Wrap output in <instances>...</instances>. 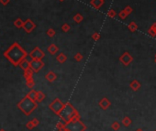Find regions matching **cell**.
I'll use <instances>...</instances> for the list:
<instances>
[{
	"label": "cell",
	"instance_id": "cell-19",
	"mask_svg": "<svg viewBox=\"0 0 156 131\" xmlns=\"http://www.w3.org/2000/svg\"><path fill=\"white\" fill-rule=\"evenodd\" d=\"M23 23H24V21L19 17V19H17L15 21H14V26L18 28H21L23 27Z\"/></svg>",
	"mask_w": 156,
	"mask_h": 131
},
{
	"label": "cell",
	"instance_id": "cell-38",
	"mask_svg": "<svg viewBox=\"0 0 156 131\" xmlns=\"http://www.w3.org/2000/svg\"><path fill=\"white\" fill-rule=\"evenodd\" d=\"M0 131H6V130H5L4 128H1V129H0Z\"/></svg>",
	"mask_w": 156,
	"mask_h": 131
},
{
	"label": "cell",
	"instance_id": "cell-36",
	"mask_svg": "<svg viewBox=\"0 0 156 131\" xmlns=\"http://www.w3.org/2000/svg\"><path fill=\"white\" fill-rule=\"evenodd\" d=\"M112 127H113V128H114V129H118V128H119V126H118V124H117V123L113 124Z\"/></svg>",
	"mask_w": 156,
	"mask_h": 131
},
{
	"label": "cell",
	"instance_id": "cell-16",
	"mask_svg": "<svg viewBox=\"0 0 156 131\" xmlns=\"http://www.w3.org/2000/svg\"><path fill=\"white\" fill-rule=\"evenodd\" d=\"M26 85L28 88H33L35 86V80L33 79V77H30L28 79H26Z\"/></svg>",
	"mask_w": 156,
	"mask_h": 131
},
{
	"label": "cell",
	"instance_id": "cell-25",
	"mask_svg": "<svg viewBox=\"0 0 156 131\" xmlns=\"http://www.w3.org/2000/svg\"><path fill=\"white\" fill-rule=\"evenodd\" d=\"M47 35L49 36V37H51V38H53V37H54L55 36V34H56V31H55L53 28H49V29L47 30Z\"/></svg>",
	"mask_w": 156,
	"mask_h": 131
},
{
	"label": "cell",
	"instance_id": "cell-11",
	"mask_svg": "<svg viewBox=\"0 0 156 131\" xmlns=\"http://www.w3.org/2000/svg\"><path fill=\"white\" fill-rule=\"evenodd\" d=\"M45 78H46V80H47L48 82H54V81L57 79V74L54 73V72L50 71L49 73H48L47 74L45 75Z\"/></svg>",
	"mask_w": 156,
	"mask_h": 131
},
{
	"label": "cell",
	"instance_id": "cell-23",
	"mask_svg": "<svg viewBox=\"0 0 156 131\" xmlns=\"http://www.w3.org/2000/svg\"><path fill=\"white\" fill-rule=\"evenodd\" d=\"M149 34L152 35V37H153V36H156V23L151 27L150 30H149Z\"/></svg>",
	"mask_w": 156,
	"mask_h": 131
},
{
	"label": "cell",
	"instance_id": "cell-14",
	"mask_svg": "<svg viewBox=\"0 0 156 131\" xmlns=\"http://www.w3.org/2000/svg\"><path fill=\"white\" fill-rule=\"evenodd\" d=\"M45 97H46V96L42 92V91H38L37 94H36L35 101L37 102V103H40V102L43 101V100L45 99Z\"/></svg>",
	"mask_w": 156,
	"mask_h": 131
},
{
	"label": "cell",
	"instance_id": "cell-30",
	"mask_svg": "<svg viewBox=\"0 0 156 131\" xmlns=\"http://www.w3.org/2000/svg\"><path fill=\"white\" fill-rule=\"evenodd\" d=\"M30 121H31V123L33 124L34 127H38V126L40 125V121H39V119H38V118H33V119H31Z\"/></svg>",
	"mask_w": 156,
	"mask_h": 131
},
{
	"label": "cell",
	"instance_id": "cell-1",
	"mask_svg": "<svg viewBox=\"0 0 156 131\" xmlns=\"http://www.w3.org/2000/svg\"><path fill=\"white\" fill-rule=\"evenodd\" d=\"M4 56L14 66H19V62L28 56V52L18 42H14L4 52Z\"/></svg>",
	"mask_w": 156,
	"mask_h": 131
},
{
	"label": "cell",
	"instance_id": "cell-10",
	"mask_svg": "<svg viewBox=\"0 0 156 131\" xmlns=\"http://www.w3.org/2000/svg\"><path fill=\"white\" fill-rule=\"evenodd\" d=\"M19 66L21 68V69L23 70V71H25V70L28 69V68H30V62L28 60V59H23L22 61H21L20 62H19Z\"/></svg>",
	"mask_w": 156,
	"mask_h": 131
},
{
	"label": "cell",
	"instance_id": "cell-12",
	"mask_svg": "<svg viewBox=\"0 0 156 131\" xmlns=\"http://www.w3.org/2000/svg\"><path fill=\"white\" fill-rule=\"evenodd\" d=\"M47 51H49V53L51 55H55L59 51V48L57 47L55 44H53H53H51V45L48 47Z\"/></svg>",
	"mask_w": 156,
	"mask_h": 131
},
{
	"label": "cell",
	"instance_id": "cell-26",
	"mask_svg": "<svg viewBox=\"0 0 156 131\" xmlns=\"http://www.w3.org/2000/svg\"><path fill=\"white\" fill-rule=\"evenodd\" d=\"M74 60L76 61V62H81V61L83 60V55H82L80 52L75 53V55H74Z\"/></svg>",
	"mask_w": 156,
	"mask_h": 131
},
{
	"label": "cell",
	"instance_id": "cell-20",
	"mask_svg": "<svg viewBox=\"0 0 156 131\" xmlns=\"http://www.w3.org/2000/svg\"><path fill=\"white\" fill-rule=\"evenodd\" d=\"M83 19H84V17L80 13H77L76 15H74V17H73V20H74V22L78 23V24L81 23L82 21H83Z\"/></svg>",
	"mask_w": 156,
	"mask_h": 131
},
{
	"label": "cell",
	"instance_id": "cell-5",
	"mask_svg": "<svg viewBox=\"0 0 156 131\" xmlns=\"http://www.w3.org/2000/svg\"><path fill=\"white\" fill-rule=\"evenodd\" d=\"M66 127L71 131H85V129L87 128L86 126L81 120H78V121L75 122H69L66 125Z\"/></svg>",
	"mask_w": 156,
	"mask_h": 131
},
{
	"label": "cell",
	"instance_id": "cell-17",
	"mask_svg": "<svg viewBox=\"0 0 156 131\" xmlns=\"http://www.w3.org/2000/svg\"><path fill=\"white\" fill-rule=\"evenodd\" d=\"M56 60L60 63H64L66 62V60H67V57H66V55L64 53H60L59 55H57Z\"/></svg>",
	"mask_w": 156,
	"mask_h": 131
},
{
	"label": "cell",
	"instance_id": "cell-18",
	"mask_svg": "<svg viewBox=\"0 0 156 131\" xmlns=\"http://www.w3.org/2000/svg\"><path fill=\"white\" fill-rule=\"evenodd\" d=\"M33 73H34V72L32 71L30 68H28V69L25 70L23 75H24L25 79H28V78H30V77H33Z\"/></svg>",
	"mask_w": 156,
	"mask_h": 131
},
{
	"label": "cell",
	"instance_id": "cell-15",
	"mask_svg": "<svg viewBox=\"0 0 156 131\" xmlns=\"http://www.w3.org/2000/svg\"><path fill=\"white\" fill-rule=\"evenodd\" d=\"M109 105H110V102H109L107 98H103V99H101V101L99 102V106L101 107L102 109H107Z\"/></svg>",
	"mask_w": 156,
	"mask_h": 131
},
{
	"label": "cell",
	"instance_id": "cell-3",
	"mask_svg": "<svg viewBox=\"0 0 156 131\" xmlns=\"http://www.w3.org/2000/svg\"><path fill=\"white\" fill-rule=\"evenodd\" d=\"M76 113L77 110L72 105L71 103H65L63 108H62V110L61 111L60 115H59V116L61 117V120H62L66 124H68L72 120V118L74 116V115Z\"/></svg>",
	"mask_w": 156,
	"mask_h": 131
},
{
	"label": "cell",
	"instance_id": "cell-4",
	"mask_svg": "<svg viewBox=\"0 0 156 131\" xmlns=\"http://www.w3.org/2000/svg\"><path fill=\"white\" fill-rule=\"evenodd\" d=\"M63 106H64V103H62L59 98H55V99L49 105V108L51 109L53 113H55L57 116L60 115L61 111L62 110Z\"/></svg>",
	"mask_w": 156,
	"mask_h": 131
},
{
	"label": "cell",
	"instance_id": "cell-31",
	"mask_svg": "<svg viewBox=\"0 0 156 131\" xmlns=\"http://www.w3.org/2000/svg\"><path fill=\"white\" fill-rule=\"evenodd\" d=\"M119 17H120V19H126L127 17H128V14L126 13V12L124 11V10H122V11H120L119 12Z\"/></svg>",
	"mask_w": 156,
	"mask_h": 131
},
{
	"label": "cell",
	"instance_id": "cell-13",
	"mask_svg": "<svg viewBox=\"0 0 156 131\" xmlns=\"http://www.w3.org/2000/svg\"><path fill=\"white\" fill-rule=\"evenodd\" d=\"M90 4L94 7L95 8L98 9L102 7V5L104 4V0H91Z\"/></svg>",
	"mask_w": 156,
	"mask_h": 131
},
{
	"label": "cell",
	"instance_id": "cell-33",
	"mask_svg": "<svg viewBox=\"0 0 156 131\" xmlns=\"http://www.w3.org/2000/svg\"><path fill=\"white\" fill-rule=\"evenodd\" d=\"M124 11L126 12L128 15H130V14L132 12V8H131V7H126V8H125V9H124Z\"/></svg>",
	"mask_w": 156,
	"mask_h": 131
},
{
	"label": "cell",
	"instance_id": "cell-39",
	"mask_svg": "<svg viewBox=\"0 0 156 131\" xmlns=\"http://www.w3.org/2000/svg\"><path fill=\"white\" fill-rule=\"evenodd\" d=\"M59 1H60V2H63L64 0H59Z\"/></svg>",
	"mask_w": 156,
	"mask_h": 131
},
{
	"label": "cell",
	"instance_id": "cell-9",
	"mask_svg": "<svg viewBox=\"0 0 156 131\" xmlns=\"http://www.w3.org/2000/svg\"><path fill=\"white\" fill-rule=\"evenodd\" d=\"M131 61H132V57L130 56L128 52H125L124 54L120 57V62H122L123 64H125V65H128Z\"/></svg>",
	"mask_w": 156,
	"mask_h": 131
},
{
	"label": "cell",
	"instance_id": "cell-24",
	"mask_svg": "<svg viewBox=\"0 0 156 131\" xmlns=\"http://www.w3.org/2000/svg\"><path fill=\"white\" fill-rule=\"evenodd\" d=\"M138 28V26H137V24H136L135 22H131L130 25H129V29L130 30V31H135L136 29Z\"/></svg>",
	"mask_w": 156,
	"mask_h": 131
},
{
	"label": "cell",
	"instance_id": "cell-34",
	"mask_svg": "<svg viewBox=\"0 0 156 131\" xmlns=\"http://www.w3.org/2000/svg\"><path fill=\"white\" fill-rule=\"evenodd\" d=\"M9 2H10V0H0V3H1L3 6H7Z\"/></svg>",
	"mask_w": 156,
	"mask_h": 131
},
{
	"label": "cell",
	"instance_id": "cell-27",
	"mask_svg": "<svg viewBox=\"0 0 156 131\" xmlns=\"http://www.w3.org/2000/svg\"><path fill=\"white\" fill-rule=\"evenodd\" d=\"M62 30L63 32H68L70 30V25L67 24V23H64L62 26Z\"/></svg>",
	"mask_w": 156,
	"mask_h": 131
},
{
	"label": "cell",
	"instance_id": "cell-40",
	"mask_svg": "<svg viewBox=\"0 0 156 131\" xmlns=\"http://www.w3.org/2000/svg\"><path fill=\"white\" fill-rule=\"evenodd\" d=\"M58 131H63V129H62V130H58Z\"/></svg>",
	"mask_w": 156,
	"mask_h": 131
},
{
	"label": "cell",
	"instance_id": "cell-8",
	"mask_svg": "<svg viewBox=\"0 0 156 131\" xmlns=\"http://www.w3.org/2000/svg\"><path fill=\"white\" fill-rule=\"evenodd\" d=\"M22 28H23V29L27 32V33H30V32H32L34 29H35L36 24L30 19H28L27 20L24 21Z\"/></svg>",
	"mask_w": 156,
	"mask_h": 131
},
{
	"label": "cell",
	"instance_id": "cell-2",
	"mask_svg": "<svg viewBox=\"0 0 156 131\" xmlns=\"http://www.w3.org/2000/svg\"><path fill=\"white\" fill-rule=\"evenodd\" d=\"M18 107L20 109V111L26 116H30V114L36 110L38 107V103L34 100L30 99L28 96H25L19 104H18Z\"/></svg>",
	"mask_w": 156,
	"mask_h": 131
},
{
	"label": "cell",
	"instance_id": "cell-29",
	"mask_svg": "<svg viewBox=\"0 0 156 131\" xmlns=\"http://www.w3.org/2000/svg\"><path fill=\"white\" fill-rule=\"evenodd\" d=\"M92 39H94L95 41L99 40V39H100V34H99V33H97V32H95V33H93V35H92Z\"/></svg>",
	"mask_w": 156,
	"mask_h": 131
},
{
	"label": "cell",
	"instance_id": "cell-22",
	"mask_svg": "<svg viewBox=\"0 0 156 131\" xmlns=\"http://www.w3.org/2000/svg\"><path fill=\"white\" fill-rule=\"evenodd\" d=\"M36 94H37V91L34 90V89H31V90H30V92L28 93V94H27V96H28V97H30V99H32V100H34V101H35Z\"/></svg>",
	"mask_w": 156,
	"mask_h": 131
},
{
	"label": "cell",
	"instance_id": "cell-32",
	"mask_svg": "<svg viewBox=\"0 0 156 131\" xmlns=\"http://www.w3.org/2000/svg\"><path fill=\"white\" fill-rule=\"evenodd\" d=\"M26 127H27V128L30 129V130H31V129L34 128V126H33V124L31 123V121H28V123H27Z\"/></svg>",
	"mask_w": 156,
	"mask_h": 131
},
{
	"label": "cell",
	"instance_id": "cell-28",
	"mask_svg": "<svg viewBox=\"0 0 156 131\" xmlns=\"http://www.w3.org/2000/svg\"><path fill=\"white\" fill-rule=\"evenodd\" d=\"M116 15H117V13L114 9H110V10H108V12H107V16H108L109 17H111V19L116 17Z\"/></svg>",
	"mask_w": 156,
	"mask_h": 131
},
{
	"label": "cell",
	"instance_id": "cell-6",
	"mask_svg": "<svg viewBox=\"0 0 156 131\" xmlns=\"http://www.w3.org/2000/svg\"><path fill=\"white\" fill-rule=\"evenodd\" d=\"M28 56L31 60H42L45 57V53L42 51V50L39 47H36L28 53Z\"/></svg>",
	"mask_w": 156,
	"mask_h": 131
},
{
	"label": "cell",
	"instance_id": "cell-7",
	"mask_svg": "<svg viewBox=\"0 0 156 131\" xmlns=\"http://www.w3.org/2000/svg\"><path fill=\"white\" fill-rule=\"evenodd\" d=\"M44 62L42 60H31L30 61V69L34 72V73H38L43 68Z\"/></svg>",
	"mask_w": 156,
	"mask_h": 131
},
{
	"label": "cell",
	"instance_id": "cell-21",
	"mask_svg": "<svg viewBox=\"0 0 156 131\" xmlns=\"http://www.w3.org/2000/svg\"><path fill=\"white\" fill-rule=\"evenodd\" d=\"M66 125H67V124H66L65 122H63L62 120H60V121L57 123L56 127L58 130H62V129H64L66 127Z\"/></svg>",
	"mask_w": 156,
	"mask_h": 131
},
{
	"label": "cell",
	"instance_id": "cell-35",
	"mask_svg": "<svg viewBox=\"0 0 156 131\" xmlns=\"http://www.w3.org/2000/svg\"><path fill=\"white\" fill-rule=\"evenodd\" d=\"M131 87H135L134 89H138V87H139V84H138V82L136 84V82H134L133 84H131Z\"/></svg>",
	"mask_w": 156,
	"mask_h": 131
},
{
	"label": "cell",
	"instance_id": "cell-37",
	"mask_svg": "<svg viewBox=\"0 0 156 131\" xmlns=\"http://www.w3.org/2000/svg\"><path fill=\"white\" fill-rule=\"evenodd\" d=\"M63 131H71V130H70V129H69V128H68V127H65V128H64V129H63Z\"/></svg>",
	"mask_w": 156,
	"mask_h": 131
}]
</instances>
